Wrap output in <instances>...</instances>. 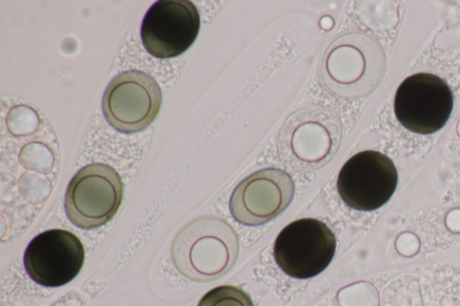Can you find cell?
I'll list each match as a JSON object with an SVG mask.
<instances>
[{
    "label": "cell",
    "mask_w": 460,
    "mask_h": 306,
    "mask_svg": "<svg viewBox=\"0 0 460 306\" xmlns=\"http://www.w3.org/2000/svg\"><path fill=\"white\" fill-rule=\"evenodd\" d=\"M239 237L232 225L217 216H200L176 235L171 249L175 268L196 282H208L226 274L239 255Z\"/></svg>",
    "instance_id": "6da1fadb"
},
{
    "label": "cell",
    "mask_w": 460,
    "mask_h": 306,
    "mask_svg": "<svg viewBox=\"0 0 460 306\" xmlns=\"http://www.w3.org/2000/svg\"><path fill=\"white\" fill-rule=\"evenodd\" d=\"M341 142V123L332 109L314 105L300 109L284 123L278 139L283 164L295 171L323 167L336 154Z\"/></svg>",
    "instance_id": "7a4b0ae2"
},
{
    "label": "cell",
    "mask_w": 460,
    "mask_h": 306,
    "mask_svg": "<svg viewBox=\"0 0 460 306\" xmlns=\"http://www.w3.org/2000/svg\"><path fill=\"white\" fill-rule=\"evenodd\" d=\"M122 199L123 184L118 171L108 164H89L79 170L67 186L66 214L79 228H98L112 219Z\"/></svg>",
    "instance_id": "3957f363"
},
{
    "label": "cell",
    "mask_w": 460,
    "mask_h": 306,
    "mask_svg": "<svg viewBox=\"0 0 460 306\" xmlns=\"http://www.w3.org/2000/svg\"><path fill=\"white\" fill-rule=\"evenodd\" d=\"M336 251V238L327 224L315 218L288 223L277 236L273 254L288 275L308 279L322 273Z\"/></svg>",
    "instance_id": "277c9868"
},
{
    "label": "cell",
    "mask_w": 460,
    "mask_h": 306,
    "mask_svg": "<svg viewBox=\"0 0 460 306\" xmlns=\"http://www.w3.org/2000/svg\"><path fill=\"white\" fill-rule=\"evenodd\" d=\"M162 92L156 81L137 70L127 71L108 84L102 101L103 115L117 131L132 134L146 128L157 117Z\"/></svg>",
    "instance_id": "5b68a950"
},
{
    "label": "cell",
    "mask_w": 460,
    "mask_h": 306,
    "mask_svg": "<svg viewBox=\"0 0 460 306\" xmlns=\"http://www.w3.org/2000/svg\"><path fill=\"white\" fill-rule=\"evenodd\" d=\"M453 93L440 77L418 73L405 78L394 97V114L406 129L433 134L447 122L453 109Z\"/></svg>",
    "instance_id": "8992f818"
},
{
    "label": "cell",
    "mask_w": 460,
    "mask_h": 306,
    "mask_svg": "<svg viewBox=\"0 0 460 306\" xmlns=\"http://www.w3.org/2000/svg\"><path fill=\"white\" fill-rule=\"evenodd\" d=\"M397 181L393 161L380 152L366 150L354 154L341 167L337 189L350 208L373 211L391 198Z\"/></svg>",
    "instance_id": "52a82bcc"
},
{
    "label": "cell",
    "mask_w": 460,
    "mask_h": 306,
    "mask_svg": "<svg viewBox=\"0 0 460 306\" xmlns=\"http://www.w3.org/2000/svg\"><path fill=\"white\" fill-rule=\"evenodd\" d=\"M199 27V13L192 2L160 0L146 12L140 35L149 54L158 58H172L193 44Z\"/></svg>",
    "instance_id": "ba28073f"
},
{
    "label": "cell",
    "mask_w": 460,
    "mask_h": 306,
    "mask_svg": "<svg viewBox=\"0 0 460 306\" xmlns=\"http://www.w3.org/2000/svg\"><path fill=\"white\" fill-rule=\"evenodd\" d=\"M295 193L291 177L275 168L259 170L243 179L234 189L229 209L238 223L258 226L280 214Z\"/></svg>",
    "instance_id": "9c48e42d"
},
{
    "label": "cell",
    "mask_w": 460,
    "mask_h": 306,
    "mask_svg": "<svg viewBox=\"0 0 460 306\" xmlns=\"http://www.w3.org/2000/svg\"><path fill=\"white\" fill-rule=\"evenodd\" d=\"M29 276L46 287H58L71 282L84 262V248L69 231L51 229L35 236L24 253Z\"/></svg>",
    "instance_id": "30bf717a"
},
{
    "label": "cell",
    "mask_w": 460,
    "mask_h": 306,
    "mask_svg": "<svg viewBox=\"0 0 460 306\" xmlns=\"http://www.w3.org/2000/svg\"><path fill=\"white\" fill-rule=\"evenodd\" d=\"M364 40L360 34L344 33L324 51L320 78L331 94L342 99H357L364 94V77L368 68Z\"/></svg>",
    "instance_id": "8fae6325"
},
{
    "label": "cell",
    "mask_w": 460,
    "mask_h": 306,
    "mask_svg": "<svg viewBox=\"0 0 460 306\" xmlns=\"http://www.w3.org/2000/svg\"><path fill=\"white\" fill-rule=\"evenodd\" d=\"M198 306H253L248 293L234 285H220L205 293Z\"/></svg>",
    "instance_id": "7c38bea8"
}]
</instances>
